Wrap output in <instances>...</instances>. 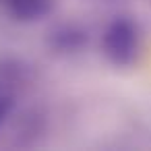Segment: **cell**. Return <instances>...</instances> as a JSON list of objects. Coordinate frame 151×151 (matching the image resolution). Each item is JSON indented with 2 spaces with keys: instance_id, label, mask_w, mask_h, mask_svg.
<instances>
[{
  "instance_id": "cell-1",
  "label": "cell",
  "mask_w": 151,
  "mask_h": 151,
  "mask_svg": "<svg viewBox=\"0 0 151 151\" xmlns=\"http://www.w3.org/2000/svg\"><path fill=\"white\" fill-rule=\"evenodd\" d=\"M104 56L116 66L134 64L141 52V29L130 17H116L101 35Z\"/></svg>"
},
{
  "instance_id": "cell-2",
  "label": "cell",
  "mask_w": 151,
  "mask_h": 151,
  "mask_svg": "<svg viewBox=\"0 0 151 151\" xmlns=\"http://www.w3.org/2000/svg\"><path fill=\"white\" fill-rule=\"evenodd\" d=\"M31 73L17 58H0V126L11 118L19 95L29 85Z\"/></svg>"
},
{
  "instance_id": "cell-3",
  "label": "cell",
  "mask_w": 151,
  "mask_h": 151,
  "mask_svg": "<svg viewBox=\"0 0 151 151\" xmlns=\"http://www.w3.org/2000/svg\"><path fill=\"white\" fill-rule=\"evenodd\" d=\"M89 42V31L79 23H60L48 31V50L56 56H75Z\"/></svg>"
},
{
  "instance_id": "cell-4",
  "label": "cell",
  "mask_w": 151,
  "mask_h": 151,
  "mask_svg": "<svg viewBox=\"0 0 151 151\" xmlns=\"http://www.w3.org/2000/svg\"><path fill=\"white\" fill-rule=\"evenodd\" d=\"M42 130H44V116L37 110H27L17 116V120L13 122L11 134L15 137V145L25 147V145H29L27 139L40 137Z\"/></svg>"
},
{
  "instance_id": "cell-5",
  "label": "cell",
  "mask_w": 151,
  "mask_h": 151,
  "mask_svg": "<svg viewBox=\"0 0 151 151\" xmlns=\"http://www.w3.org/2000/svg\"><path fill=\"white\" fill-rule=\"evenodd\" d=\"M54 0H2L9 13L19 21H37L52 11Z\"/></svg>"
},
{
  "instance_id": "cell-6",
  "label": "cell",
  "mask_w": 151,
  "mask_h": 151,
  "mask_svg": "<svg viewBox=\"0 0 151 151\" xmlns=\"http://www.w3.org/2000/svg\"><path fill=\"white\" fill-rule=\"evenodd\" d=\"M106 2H118V0H106Z\"/></svg>"
},
{
  "instance_id": "cell-7",
  "label": "cell",
  "mask_w": 151,
  "mask_h": 151,
  "mask_svg": "<svg viewBox=\"0 0 151 151\" xmlns=\"http://www.w3.org/2000/svg\"><path fill=\"white\" fill-rule=\"evenodd\" d=\"M0 4H2V0H0Z\"/></svg>"
}]
</instances>
